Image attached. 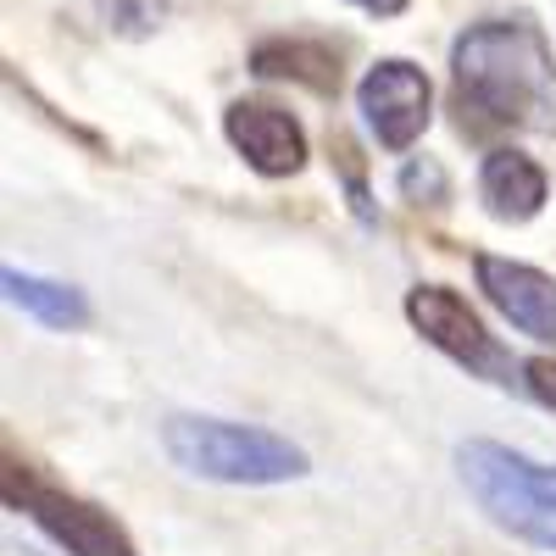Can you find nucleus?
Returning <instances> with one entry per match:
<instances>
[{"label":"nucleus","mask_w":556,"mask_h":556,"mask_svg":"<svg viewBox=\"0 0 556 556\" xmlns=\"http://www.w3.org/2000/svg\"><path fill=\"white\" fill-rule=\"evenodd\" d=\"M96 12H101L106 28L123 34V39H151V34L162 28V17H167L162 0H96Z\"/></svg>","instance_id":"nucleus-12"},{"label":"nucleus","mask_w":556,"mask_h":556,"mask_svg":"<svg viewBox=\"0 0 556 556\" xmlns=\"http://www.w3.org/2000/svg\"><path fill=\"white\" fill-rule=\"evenodd\" d=\"M7 301L17 312H28L34 323H45V329H84V323H89L84 290L62 285V278H39V273L7 267Z\"/></svg>","instance_id":"nucleus-11"},{"label":"nucleus","mask_w":556,"mask_h":556,"mask_svg":"<svg viewBox=\"0 0 556 556\" xmlns=\"http://www.w3.org/2000/svg\"><path fill=\"white\" fill-rule=\"evenodd\" d=\"M7 506L12 513H23L39 534H51L67 556H139L128 529L106 513V506L84 501L62 484H45L34 468H23V462H7Z\"/></svg>","instance_id":"nucleus-4"},{"label":"nucleus","mask_w":556,"mask_h":556,"mask_svg":"<svg viewBox=\"0 0 556 556\" xmlns=\"http://www.w3.org/2000/svg\"><path fill=\"white\" fill-rule=\"evenodd\" d=\"M551 195V178L523 151H490L479 167V201L495 223H529Z\"/></svg>","instance_id":"nucleus-9"},{"label":"nucleus","mask_w":556,"mask_h":556,"mask_svg":"<svg viewBox=\"0 0 556 556\" xmlns=\"http://www.w3.org/2000/svg\"><path fill=\"white\" fill-rule=\"evenodd\" d=\"M406 323L440 356H451L456 367H468L473 379L513 384V374H523V367L501 351V340L479 323V312L462 301L451 285H417V290H406Z\"/></svg>","instance_id":"nucleus-5"},{"label":"nucleus","mask_w":556,"mask_h":556,"mask_svg":"<svg viewBox=\"0 0 556 556\" xmlns=\"http://www.w3.org/2000/svg\"><path fill=\"white\" fill-rule=\"evenodd\" d=\"M223 134H228V146L245 156V167L262 173V178H290V173L306 167V128L285 106L235 101L223 112Z\"/></svg>","instance_id":"nucleus-8"},{"label":"nucleus","mask_w":556,"mask_h":556,"mask_svg":"<svg viewBox=\"0 0 556 556\" xmlns=\"http://www.w3.org/2000/svg\"><path fill=\"white\" fill-rule=\"evenodd\" d=\"M523 390H529L540 406L556 412V356H529V362H523Z\"/></svg>","instance_id":"nucleus-14"},{"label":"nucleus","mask_w":556,"mask_h":556,"mask_svg":"<svg viewBox=\"0 0 556 556\" xmlns=\"http://www.w3.org/2000/svg\"><path fill=\"white\" fill-rule=\"evenodd\" d=\"M401 195L412 201V206H445V195H451V184H445V167L440 162H412L406 173H401Z\"/></svg>","instance_id":"nucleus-13"},{"label":"nucleus","mask_w":556,"mask_h":556,"mask_svg":"<svg viewBox=\"0 0 556 556\" xmlns=\"http://www.w3.org/2000/svg\"><path fill=\"white\" fill-rule=\"evenodd\" d=\"M351 7L374 12V17H395V12H406V0H351Z\"/></svg>","instance_id":"nucleus-15"},{"label":"nucleus","mask_w":556,"mask_h":556,"mask_svg":"<svg viewBox=\"0 0 556 556\" xmlns=\"http://www.w3.org/2000/svg\"><path fill=\"white\" fill-rule=\"evenodd\" d=\"M456 96L501 128L556 134V56L529 17L473 23L451 45Z\"/></svg>","instance_id":"nucleus-1"},{"label":"nucleus","mask_w":556,"mask_h":556,"mask_svg":"<svg viewBox=\"0 0 556 556\" xmlns=\"http://www.w3.org/2000/svg\"><path fill=\"white\" fill-rule=\"evenodd\" d=\"M456 479L501 534L556 556V468L551 462H534L501 440H462Z\"/></svg>","instance_id":"nucleus-3"},{"label":"nucleus","mask_w":556,"mask_h":556,"mask_svg":"<svg viewBox=\"0 0 556 556\" xmlns=\"http://www.w3.org/2000/svg\"><path fill=\"white\" fill-rule=\"evenodd\" d=\"M434 106V89H429V73L412 67L401 56L367 67L362 84H356V112L367 123V134L379 139L384 151H412L429 128V112Z\"/></svg>","instance_id":"nucleus-6"},{"label":"nucleus","mask_w":556,"mask_h":556,"mask_svg":"<svg viewBox=\"0 0 556 556\" xmlns=\"http://www.w3.org/2000/svg\"><path fill=\"white\" fill-rule=\"evenodd\" d=\"M473 278L484 301L513 323L518 334L540 340V345H556V278L529 267V262H513V256H473Z\"/></svg>","instance_id":"nucleus-7"},{"label":"nucleus","mask_w":556,"mask_h":556,"mask_svg":"<svg viewBox=\"0 0 556 556\" xmlns=\"http://www.w3.org/2000/svg\"><path fill=\"white\" fill-rule=\"evenodd\" d=\"M251 73L306 84V89H317V96H340V56L317 39H262L251 51Z\"/></svg>","instance_id":"nucleus-10"},{"label":"nucleus","mask_w":556,"mask_h":556,"mask_svg":"<svg viewBox=\"0 0 556 556\" xmlns=\"http://www.w3.org/2000/svg\"><path fill=\"white\" fill-rule=\"evenodd\" d=\"M162 445L190 479L206 484H240V490H262V484H290L306 479L312 462L295 440L256 429V424H228V417H195L178 412L162 424Z\"/></svg>","instance_id":"nucleus-2"}]
</instances>
